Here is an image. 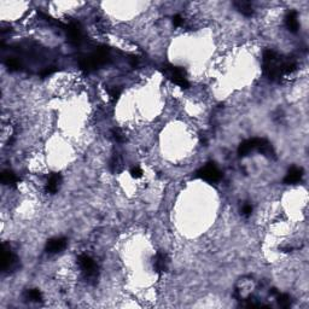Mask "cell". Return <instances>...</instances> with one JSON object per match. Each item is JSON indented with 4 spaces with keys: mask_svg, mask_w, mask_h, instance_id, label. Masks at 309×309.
I'll use <instances>...</instances> for the list:
<instances>
[{
    "mask_svg": "<svg viewBox=\"0 0 309 309\" xmlns=\"http://www.w3.org/2000/svg\"><path fill=\"white\" fill-rule=\"evenodd\" d=\"M198 175L208 182H216L221 179V172L214 163L203 165L198 170Z\"/></svg>",
    "mask_w": 309,
    "mask_h": 309,
    "instance_id": "obj_1",
    "label": "cell"
},
{
    "mask_svg": "<svg viewBox=\"0 0 309 309\" xmlns=\"http://www.w3.org/2000/svg\"><path fill=\"white\" fill-rule=\"evenodd\" d=\"M67 245H68V241L64 237H53L51 239L47 240L46 251L50 255L60 254V252L67 249Z\"/></svg>",
    "mask_w": 309,
    "mask_h": 309,
    "instance_id": "obj_2",
    "label": "cell"
},
{
    "mask_svg": "<svg viewBox=\"0 0 309 309\" xmlns=\"http://www.w3.org/2000/svg\"><path fill=\"white\" fill-rule=\"evenodd\" d=\"M302 169L299 167H292L290 168L288 174H286L285 179H284V182L289 185H294V184H299L302 179Z\"/></svg>",
    "mask_w": 309,
    "mask_h": 309,
    "instance_id": "obj_3",
    "label": "cell"
}]
</instances>
